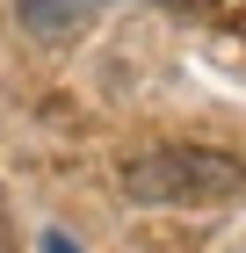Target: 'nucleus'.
<instances>
[{"label":"nucleus","instance_id":"obj_1","mask_svg":"<svg viewBox=\"0 0 246 253\" xmlns=\"http://www.w3.org/2000/svg\"><path fill=\"white\" fill-rule=\"evenodd\" d=\"M123 195L145 210H210L246 195V159L210 152V145H152L123 159Z\"/></svg>","mask_w":246,"mask_h":253},{"label":"nucleus","instance_id":"obj_2","mask_svg":"<svg viewBox=\"0 0 246 253\" xmlns=\"http://www.w3.org/2000/svg\"><path fill=\"white\" fill-rule=\"evenodd\" d=\"M95 7H109V0H15L22 29H37V37H65L73 22H87Z\"/></svg>","mask_w":246,"mask_h":253},{"label":"nucleus","instance_id":"obj_3","mask_svg":"<svg viewBox=\"0 0 246 253\" xmlns=\"http://www.w3.org/2000/svg\"><path fill=\"white\" fill-rule=\"evenodd\" d=\"M37 253H80V246H73L65 232H44V239H37Z\"/></svg>","mask_w":246,"mask_h":253}]
</instances>
